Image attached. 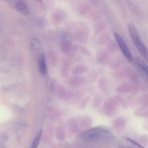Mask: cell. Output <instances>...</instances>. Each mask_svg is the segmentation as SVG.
Wrapping results in <instances>:
<instances>
[{
    "label": "cell",
    "instance_id": "cell-5",
    "mask_svg": "<svg viewBox=\"0 0 148 148\" xmlns=\"http://www.w3.org/2000/svg\"><path fill=\"white\" fill-rule=\"evenodd\" d=\"M38 71L39 73L42 76H45L47 74V64H46V61L45 55L43 53L39 56L38 61Z\"/></svg>",
    "mask_w": 148,
    "mask_h": 148
},
{
    "label": "cell",
    "instance_id": "cell-4",
    "mask_svg": "<svg viewBox=\"0 0 148 148\" xmlns=\"http://www.w3.org/2000/svg\"><path fill=\"white\" fill-rule=\"evenodd\" d=\"M10 5L24 15L30 14V7L25 0H9Z\"/></svg>",
    "mask_w": 148,
    "mask_h": 148
},
{
    "label": "cell",
    "instance_id": "cell-2",
    "mask_svg": "<svg viewBox=\"0 0 148 148\" xmlns=\"http://www.w3.org/2000/svg\"><path fill=\"white\" fill-rule=\"evenodd\" d=\"M128 28L130 36L132 39L134 46L137 48L140 54L142 55V56L148 62V49L145 45V43L143 42V40H142V38H140L137 29L132 24L129 25Z\"/></svg>",
    "mask_w": 148,
    "mask_h": 148
},
{
    "label": "cell",
    "instance_id": "cell-8",
    "mask_svg": "<svg viewBox=\"0 0 148 148\" xmlns=\"http://www.w3.org/2000/svg\"><path fill=\"white\" fill-rule=\"evenodd\" d=\"M35 1H38V2H41V1H42V0H35Z\"/></svg>",
    "mask_w": 148,
    "mask_h": 148
},
{
    "label": "cell",
    "instance_id": "cell-6",
    "mask_svg": "<svg viewBox=\"0 0 148 148\" xmlns=\"http://www.w3.org/2000/svg\"><path fill=\"white\" fill-rule=\"evenodd\" d=\"M135 64L137 66V67L138 68L139 70L141 72V73L143 75H144L145 76V77L147 78L148 80V66L146 64L145 62H143V61L140 60L139 59H136L135 60Z\"/></svg>",
    "mask_w": 148,
    "mask_h": 148
},
{
    "label": "cell",
    "instance_id": "cell-7",
    "mask_svg": "<svg viewBox=\"0 0 148 148\" xmlns=\"http://www.w3.org/2000/svg\"><path fill=\"white\" fill-rule=\"evenodd\" d=\"M42 134H43V130H39L37 132V134L35 136L34 139H33V142H32L31 146H30V148H38L39 145V143H40V139H41Z\"/></svg>",
    "mask_w": 148,
    "mask_h": 148
},
{
    "label": "cell",
    "instance_id": "cell-9",
    "mask_svg": "<svg viewBox=\"0 0 148 148\" xmlns=\"http://www.w3.org/2000/svg\"><path fill=\"white\" fill-rule=\"evenodd\" d=\"M124 148H132V147H124Z\"/></svg>",
    "mask_w": 148,
    "mask_h": 148
},
{
    "label": "cell",
    "instance_id": "cell-3",
    "mask_svg": "<svg viewBox=\"0 0 148 148\" xmlns=\"http://www.w3.org/2000/svg\"><path fill=\"white\" fill-rule=\"evenodd\" d=\"M114 38H115L116 40L117 43H118L119 45V47L120 50H121V53H123L124 57L127 59V60L129 62H132V54L130 49H129V47L127 46V43H125V41H124V40L123 39V38L116 33H114Z\"/></svg>",
    "mask_w": 148,
    "mask_h": 148
},
{
    "label": "cell",
    "instance_id": "cell-1",
    "mask_svg": "<svg viewBox=\"0 0 148 148\" xmlns=\"http://www.w3.org/2000/svg\"><path fill=\"white\" fill-rule=\"evenodd\" d=\"M111 136V132L108 130L97 127L83 132L80 134V139L85 143H97L108 140Z\"/></svg>",
    "mask_w": 148,
    "mask_h": 148
}]
</instances>
